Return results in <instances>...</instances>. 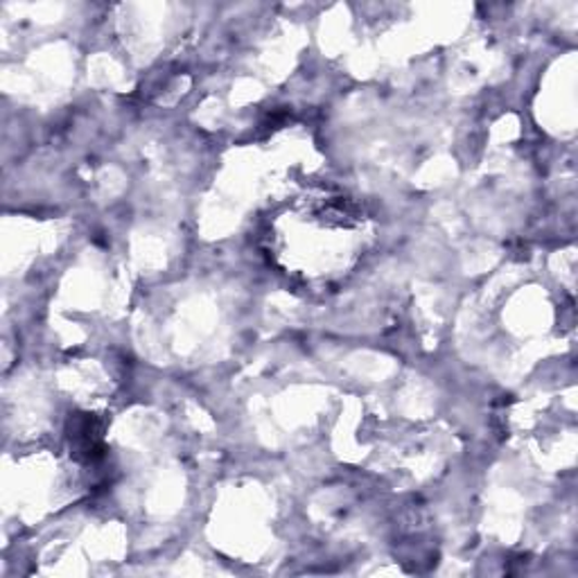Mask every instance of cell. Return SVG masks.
Wrapping results in <instances>:
<instances>
[{"instance_id": "6da1fadb", "label": "cell", "mask_w": 578, "mask_h": 578, "mask_svg": "<svg viewBox=\"0 0 578 578\" xmlns=\"http://www.w3.org/2000/svg\"><path fill=\"white\" fill-rule=\"evenodd\" d=\"M104 425L91 414H75L68 420V439L73 445V454L84 464H98L104 458L102 443Z\"/></svg>"}]
</instances>
